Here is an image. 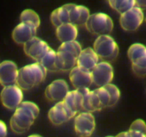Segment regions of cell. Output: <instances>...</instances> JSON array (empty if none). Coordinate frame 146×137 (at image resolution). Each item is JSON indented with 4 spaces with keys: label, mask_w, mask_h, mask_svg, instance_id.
I'll return each mask as SVG.
<instances>
[{
    "label": "cell",
    "mask_w": 146,
    "mask_h": 137,
    "mask_svg": "<svg viewBox=\"0 0 146 137\" xmlns=\"http://www.w3.org/2000/svg\"><path fill=\"white\" fill-rule=\"evenodd\" d=\"M39 114L38 106L31 101H23L15 110L10 120V127L14 133L23 134L28 131Z\"/></svg>",
    "instance_id": "obj_1"
},
{
    "label": "cell",
    "mask_w": 146,
    "mask_h": 137,
    "mask_svg": "<svg viewBox=\"0 0 146 137\" xmlns=\"http://www.w3.org/2000/svg\"><path fill=\"white\" fill-rule=\"evenodd\" d=\"M46 74V69L40 63L29 64L19 70L17 85L21 90L28 91L41 84Z\"/></svg>",
    "instance_id": "obj_2"
},
{
    "label": "cell",
    "mask_w": 146,
    "mask_h": 137,
    "mask_svg": "<svg viewBox=\"0 0 146 137\" xmlns=\"http://www.w3.org/2000/svg\"><path fill=\"white\" fill-rule=\"evenodd\" d=\"M77 41L62 43L57 51V67L58 71H71L77 66V61L82 51Z\"/></svg>",
    "instance_id": "obj_3"
},
{
    "label": "cell",
    "mask_w": 146,
    "mask_h": 137,
    "mask_svg": "<svg viewBox=\"0 0 146 137\" xmlns=\"http://www.w3.org/2000/svg\"><path fill=\"white\" fill-rule=\"evenodd\" d=\"M94 50L102 61L111 63L115 61L119 54V47L110 35L100 36L94 44Z\"/></svg>",
    "instance_id": "obj_4"
},
{
    "label": "cell",
    "mask_w": 146,
    "mask_h": 137,
    "mask_svg": "<svg viewBox=\"0 0 146 137\" xmlns=\"http://www.w3.org/2000/svg\"><path fill=\"white\" fill-rule=\"evenodd\" d=\"M86 27L91 34L98 37L109 35L113 29V21L108 14L95 13L91 14Z\"/></svg>",
    "instance_id": "obj_5"
},
{
    "label": "cell",
    "mask_w": 146,
    "mask_h": 137,
    "mask_svg": "<svg viewBox=\"0 0 146 137\" xmlns=\"http://www.w3.org/2000/svg\"><path fill=\"white\" fill-rule=\"evenodd\" d=\"M128 57L132 64V70L138 76H146V47L136 43L129 47Z\"/></svg>",
    "instance_id": "obj_6"
},
{
    "label": "cell",
    "mask_w": 146,
    "mask_h": 137,
    "mask_svg": "<svg viewBox=\"0 0 146 137\" xmlns=\"http://www.w3.org/2000/svg\"><path fill=\"white\" fill-rule=\"evenodd\" d=\"M0 99L5 108L9 110H16L22 103V90L17 84L4 87L1 91Z\"/></svg>",
    "instance_id": "obj_7"
},
{
    "label": "cell",
    "mask_w": 146,
    "mask_h": 137,
    "mask_svg": "<svg viewBox=\"0 0 146 137\" xmlns=\"http://www.w3.org/2000/svg\"><path fill=\"white\" fill-rule=\"evenodd\" d=\"M96 128L95 118L91 113L81 112L76 116L74 129L79 137H90Z\"/></svg>",
    "instance_id": "obj_8"
},
{
    "label": "cell",
    "mask_w": 146,
    "mask_h": 137,
    "mask_svg": "<svg viewBox=\"0 0 146 137\" xmlns=\"http://www.w3.org/2000/svg\"><path fill=\"white\" fill-rule=\"evenodd\" d=\"M93 83L98 88L111 84L113 78V68L110 63L101 61L92 71Z\"/></svg>",
    "instance_id": "obj_9"
},
{
    "label": "cell",
    "mask_w": 146,
    "mask_h": 137,
    "mask_svg": "<svg viewBox=\"0 0 146 137\" xmlns=\"http://www.w3.org/2000/svg\"><path fill=\"white\" fill-rule=\"evenodd\" d=\"M144 19L143 10L135 6L129 11L121 14L120 17V24L121 27L125 31H133L139 28Z\"/></svg>",
    "instance_id": "obj_10"
},
{
    "label": "cell",
    "mask_w": 146,
    "mask_h": 137,
    "mask_svg": "<svg viewBox=\"0 0 146 137\" xmlns=\"http://www.w3.org/2000/svg\"><path fill=\"white\" fill-rule=\"evenodd\" d=\"M49 49L50 47L48 44L36 37L24 45L25 54L30 58L35 60L37 63H40Z\"/></svg>",
    "instance_id": "obj_11"
},
{
    "label": "cell",
    "mask_w": 146,
    "mask_h": 137,
    "mask_svg": "<svg viewBox=\"0 0 146 137\" xmlns=\"http://www.w3.org/2000/svg\"><path fill=\"white\" fill-rule=\"evenodd\" d=\"M68 89V85L65 80H55L46 88V98L48 101L53 102H61L64 101L66 96L69 92Z\"/></svg>",
    "instance_id": "obj_12"
},
{
    "label": "cell",
    "mask_w": 146,
    "mask_h": 137,
    "mask_svg": "<svg viewBox=\"0 0 146 137\" xmlns=\"http://www.w3.org/2000/svg\"><path fill=\"white\" fill-rule=\"evenodd\" d=\"M75 116L76 114L68 108L64 101L56 103L51 107L48 114L49 121L56 126L61 125L67 122Z\"/></svg>",
    "instance_id": "obj_13"
},
{
    "label": "cell",
    "mask_w": 146,
    "mask_h": 137,
    "mask_svg": "<svg viewBox=\"0 0 146 137\" xmlns=\"http://www.w3.org/2000/svg\"><path fill=\"white\" fill-rule=\"evenodd\" d=\"M69 78L76 90L89 88L93 84L91 71H87L77 66L70 71Z\"/></svg>",
    "instance_id": "obj_14"
},
{
    "label": "cell",
    "mask_w": 146,
    "mask_h": 137,
    "mask_svg": "<svg viewBox=\"0 0 146 137\" xmlns=\"http://www.w3.org/2000/svg\"><path fill=\"white\" fill-rule=\"evenodd\" d=\"M19 69L14 61H4L0 63V84L4 87L16 85Z\"/></svg>",
    "instance_id": "obj_15"
},
{
    "label": "cell",
    "mask_w": 146,
    "mask_h": 137,
    "mask_svg": "<svg viewBox=\"0 0 146 137\" xmlns=\"http://www.w3.org/2000/svg\"><path fill=\"white\" fill-rule=\"evenodd\" d=\"M69 10V21L76 27L86 26L90 16V11L87 7L82 5L67 4Z\"/></svg>",
    "instance_id": "obj_16"
},
{
    "label": "cell",
    "mask_w": 146,
    "mask_h": 137,
    "mask_svg": "<svg viewBox=\"0 0 146 137\" xmlns=\"http://www.w3.org/2000/svg\"><path fill=\"white\" fill-rule=\"evenodd\" d=\"M37 29L30 24L20 23L13 30L12 38L17 44L24 45L36 37Z\"/></svg>",
    "instance_id": "obj_17"
},
{
    "label": "cell",
    "mask_w": 146,
    "mask_h": 137,
    "mask_svg": "<svg viewBox=\"0 0 146 137\" xmlns=\"http://www.w3.org/2000/svg\"><path fill=\"white\" fill-rule=\"evenodd\" d=\"M99 61L98 55L94 49L88 47L82 50L77 61V67L92 72L98 65Z\"/></svg>",
    "instance_id": "obj_18"
},
{
    "label": "cell",
    "mask_w": 146,
    "mask_h": 137,
    "mask_svg": "<svg viewBox=\"0 0 146 137\" xmlns=\"http://www.w3.org/2000/svg\"><path fill=\"white\" fill-rule=\"evenodd\" d=\"M78 91H81L84 96V103H83L84 112L92 113L100 111L104 108L99 98L94 92V91H90L89 88H85Z\"/></svg>",
    "instance_id": "obj_19"
},
{
    "label": "cell",
    "mask_w": 146,
    "mask_h": 137,
    "mask_svg": "<svg viewBox=\"0 0 146 137\" xmlns=\"http://www.w3.org/2000/svg\"><path fill=\"white\" fill-rule=\"evenodd\" d=\"M56 34L61 43L71 42L76 41L78 36V29L71 23H67L57 27Z\"/></svg>",
    "instance_id": "obj_20"
},
{
    "label": "cell",
    "mask_w": 146,
    "mask_h": 137,
    "mask_svg": "<svg viewBox=\"0 0 146 137\" xmlns=\"http://www.w3.org/2000/svg\"><path fill=\"white\" fill-rule=\"evenodd\" d=\"M64 101L74 114H77L80 111H83L84 96L78 90L69 91Z\"/></svg>",
    "instance_id": "obj_21"
},
{
    "label": "cell",
    "mask_w": 146,
    "mask_h": 137,
    "mask_svg": "<svg viewBox=\"0 0 146 137\" xmlns=\"http://www.w3.org/2000/svg\"><path fill=\"white\" fill-rule=\"evenodd\" d=\"M50 18L53 25L55 26L56 28L62 24L70 23L69 10L66 4L54 10L51 13Z\"/></svg>",
    "instance_id": "obj_22"
},
{
    "label": "cell",
    "mask_w": 146,
    "mask_h": 137,
    "mask_svg": "<svg viewBox=\"0 0 146 137\" xmlns=\"http://www.w3.org/2000/svg\"><path fill=\"white\" fill-rule=\"evenodd\" d=\"M40 64L49 71H58L57 67V52L50 48L48 52L46 54L40 61Z\"/></svg>",
    "instance_id": "obj_23"
},
{
    "label": "cell",
    "mask_w": 146,
    "mask_h": 137,
    "mask_svg": "<svg viewBox=\"0 0 146 137\" xmlns=\"http://www.w3.org/2000/svg\"><path fill=\"white\" fill-rule=\"evenodd\" d=\"M108 4L114 10H115L121 15L135 7L136 6V1L135 0H111V1H108Z\"/></svg>",
    "instance_id": "obj_24"
},
{
    "label": "cell",
    "mask_w": 146,
    "mask_h": 137,
    "mask_svg": "<svg viewBox=\"0 0 146 137\" xmlns=\"http://www.w3.org/2000/svg\"><path fill=\"white\" fill-rule=\"evenodd\" d=\"M21 23L30 24L35 28L38 29L40 26V18L38 14L32 9H25L20 15Z\"/></svg>",
    "instance_id": "obj_25"
},
{
    "label": "cell",
    "mask_w": 146,
    "mask_h": 137,
    "mask_svg": "<svg viewBox=\"0 0 146 137\" xmlns=\"http://www.w3.org/2000/svg\"><path fill=\"white\" fill-rule=\"evenodd\" d=\"M129 133L132 137H146V124L142 119H137L131 124Z\"/></svg>",
    "instance_id": "obj_26"
},
{
    "label": "cell",
    "mask_w": 146,
    "mask_h": 137,
    "mask_svg": "<svg viewBox=\"0 0 146 137\" xmlns=\"http://www.w3.org/2000/svg\"><path fill=\"white\" fill-rule=\"evenodd\" d=\"M105 88L109 92L110 97H111L108 107L113 106H115L118 103V101L120 99V97H121V92H120L119 88L116 86L112 84H110L106 86Z\"/></svg>",
    "instance_id": "obj_27"
},
{
    "label": "cell",
    "mask_w": 146,
    "mask_h": 137,
    "mask_svg": "<svg viewBox=\"0 0 146 137\" xmlns=\"http://www.w3.org/2000/svg\"><path fill=\"white\" fill-rule=\"evenodd\" d=\"M94 92L99 98L101 104H102L103 108L108 107L110 100H111V97H110L109 92L107 91L106 88L105 87H100V88L94 90Z\"/></svg>",
    "instance_id": "obj_28"
},
{
    "label": "cell",
    "mask_w": 146,
    "mask_h": 137,
    "mask_svg": "<svg viewBox=\"0 0 146 137\" xmlns=\"http://www.w3.org/2000/svg\"><path fill=\"white\" fill-rule=\"evenodd\" d=\"M7 128L4 122L0 120V137H7Z\"/></svg>",
    "instance_id": "obj_29"
},
{
    "label": "cell",
    "mask_w": 146,
    "mask_h": 137,
    "mask_svg": "<svg viewBox=\"0 0 146 137\" xmlns=\"http://www.w3.org/2000/svg\"><path fill=\"white\" fill-rule=\"evenodd\" d=\"M136 6L140 7L142 9V8L146 9V1H136Z\"/></svg>",
    "instance_id": "obj_30"
},
{
    "label": "cell",
    "mask_w": 146,
    "mask_h": 137,
    "mask_svg": "<svg viewBox=\"0 0 146 137\" xmlns=\"http://www.w3.org/2000/svg\"><path fill=\"white\" fill-rule=\"evenodd\" d=\"M115 137H132V136L131 135L129 131H124V132L120 133Z\"/></svg>",
    "instance_id": "obj_31"
},
{
    "label": "cell",
    "mask_w": 146,
    "mask_h": 137,
    "mask_svg": "<svg viewBox=\"0 0 146 137\" xmlns=\"http://www.w3.org/2000/svg\"><path fill=\"white\" fill-rule=\"evenodd\" d=\"M28 137H42V136H41L38 135V134H32V135L29 136Z\"/></svg>",
    "instance_id": "obj_32"
},
{
    "label": "cell",
    "mask_w": 146,
    "mask_h": 137,
    "mask_svg": "<svg viewBox=\"0 0 146 137\" xmlns=\"http://www.w3.org/2000/svg\"><path fill=\"white\" fill-rule=\"evenodd\" d=\"M106 137H113V136H106Z\"/></svg>",
    "instance_id": "obj_33"
},
{
    "label": "cell",
    "mask_w": 146,
    "mask_h": 137,
    "mask_svg": "<svg viewBox=\"0 0 146 137\" xmlns=\"http://www.w3.org/2000/svg\"><path fill=\"white\" fill-rule=\"evenodd\" d=\"M145 21H146V19H145Z\"/></svg>",
    "instance_id": "obj_34"
}]
</instances>
